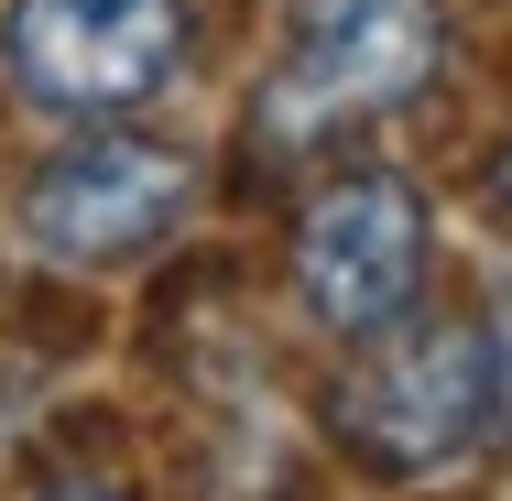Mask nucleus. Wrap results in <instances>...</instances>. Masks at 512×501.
Segmentation results:
<instances>
[{"label":"nucleus","instance_id":"f257e3e1","mask_svg":"<svg viewBox=\"0 0 512 501\" xmlns=\"http://www.w3.org/2000/svg\"><path fill=\"white\" fill-rule=\"evenodd\" d=\"M186 44V0H22L11 11V77L22 99L66 109V120H109L164 88Z\"/></svg>","mask_w":512,"mask_h":501},{"label":"nucleus","instance_id":"f03ea898","mask_svg":"<svg viewBox=\"0 0 512 501\" xmlns=\"http://www.w3.org/2000/svg\"><path fill=\"white\" fill-rule=\"evenodd\" d=\"M393 327V316H382ZM338 425L382 458V469H436L458 447H480L491 382H480V338L469 327H393L382 349H360V371L338 382Z\"/></svg>","mask_w":512,"mask_h":501},{"label":"nucleus","instance_id":"7ed1b4c3","mask_svg":"<svg viewBox=\"0 0 512 501\" xmlns=\"http://www.w3.org/2000/svg\"><path fill=\"white\" fill-rule=\"evenodd\" d=\"M414 273H425V207L393 175H338L295 229V284L338 338H371L382 316H404Z\"/></svg>","mask_w":512,"mask_h":501},{"label":"nucleus","instance_id":"20e7f679","mask_svg":"<svg viewBox=\"0 0 512 501\" xmlns=\"http://www.w3.org/2000/svg\"><path fill=\"white\" fill-rule=\"evenodd\" d=\"M175 207H186V153H164V142H77V153H55L33 175L22 218H33V240L55 262H120V251L164 240Z\"/></svg>","mask_w":512,"mask_h":501},{"label":"nucleus","instance_id":"39448f33","mask_svg":"<svg viewBox=\"0 0 512 501\" xmlns=\"http://www.w3.org/2000/svg\"><path fill=\"white\" fill-rule=\"evenodd\" d=\"M436 77V0H306L295 22V109L349 120Z\"/></svg>","mask_w":512,"mask_h":501},{"label":"nucleus","instance_id":"423d86ee","mask_svg":"<svg viewBox=\"0 0 512 501\" xmlns=\"http://www.w3.org/2000/svg\"><path fill=\"white\" fill-rule=\"evenodd\" d=\"M480 382H491V425H512V273L491 284V327H480Z\"/></svg>","mask_w":512,"mask_h":501},{"label":"nucleus","instance_id":"0eeeda50","mask_svg":"<svg viewBox=\"0 0 512 501\" xmlns=\"http://www.w3.org/2000/svg\"><path fill=\"white\" fill-rule=\"evenodd\" d=\"M502 197H512V153H502Z\"/></svg>","mask_w":512,"mask_h":501}]
</instances>
